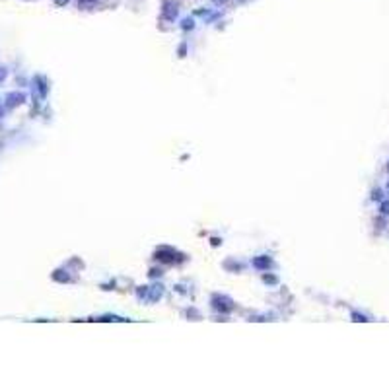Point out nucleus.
Wrapping results in <instances>:
<instances>
[{
    "label": "nucleus",
    "instance_id": "nucleus-5",
    "mask_svg": "<svg viewBox=\"0 0 389 389\" xmlns=\"http://www.w3.org/2000/svg\"><path fill=\"white\" fill-rule=\"evenodd\" d=\"M68 0H56V4H66Z\"/></svg>",
    "mask_w": 389,
    "mask_h": 389
},
{
    "label": "nucleus",
    "instance_id": "nucleus-6",
    "mask_svg": "<svg viewBox=\"0 0 389 389\" xmlns=\"http://www.w3.org/2000/svg\"><path fill=\"white\" fill-rule=\"evenodd\" d=\"M214 2H226V0H214Z\"/></svg>",
    "mask_w": 389,
    "mask_h": 389
},
{
    "label": "nucleus",
    "instance_id": "nucleus-4",
    "mask_svg": "<svg viewBox=\"0 0 389 389\" xmlns=\"http://www.w3.org/2000/svg\"><path fill=\"white\" fill-rule=\"evenodd\" d=\"M183 23H185V25H183V27H185V29H189V27H193V19H185V21H183Z\"/></svg>",
    "mask_w": 389,
    "mask_h": 389
},
{
    "label": "nucleus",
    "instance_id": "nucleus-2",
    "mask_svg": "<svg viewBox=\"0 0 389 389\" xmlns=\"http://www.w3.org/2000/svg\"><path fill=\"white\" fill-rule=\"evenodd\" d=\"M255 266H268L270 265V261L268 259H255V263H253Z\"/></svg>",
    "mask_w": 389,
    "mask_h": 389
},
{
    "label": "nucleus",
    "instance_id": "nucleus-1",
    "mask_svg": "<svg viewBox=\"0 0 389 389\" xmlns=\"http://www.w3.org/2000/svg\"><path fill=\"white\" fill-rule=\"evenodd\" d=\"M161 14H163V18H167V19H173V18L177 16V6H175V4H171V2H165V4H163V10H161Z\"/></svg>",
    "mask_w": 389,
    "mask_h": 389
},
{
    "label": "nucleus",
    "instance_id": "nucleus-8",
    "mask_svg": "<svg viewBox=\"0 0 389 389\" xmlns=\"http://www.w3.org/2000/svg\"><path fill=\"white\" fill-rule=\"evenodd\" d=\"M387 189H389V185H387Z\"/></svg>",
    "mask_w": 389,
    "mask_h": 389
},
{
    "label": "nucleus",
    "instance_id": "nucleus-3",
    "mask_svg": "<svg viewBox=\"0 0 389 389\" xmlns=\"http://www.w3.org/2000/svg\"><path fill=\"white\" fill-rule=\"evenodd\" d=\"M381 212H383V214H389V200H383V202H381Z\"/></svg>",
    "mask_w": 389,
    "mask_h": 389
},
{
    "label": "nucleus",
    "instance_id": "nucleus-7",
    "mask_svg": "<svg viewBox=\"0 0 389 389\" xmlns=\"http://www.w3.org/2000/svg\"><path fill=\"white\" fill-rule=\"evenodd\" d=\"M387 169H389V165H387Z\"/></svg>",
    "mask_w": 389,
    "mask_h": 389
}]
</instances>
